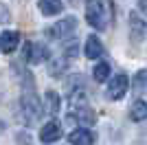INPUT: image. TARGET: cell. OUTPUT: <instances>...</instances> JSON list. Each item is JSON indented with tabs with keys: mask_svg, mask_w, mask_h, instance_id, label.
<instances>
[{
	"mask_svg": "<svg viewBox=\"0 0 147 145\" xmlns=\"http://www.w3.org/2000/svg\"><path fill=\"white\" fill-rule=\"evenodd\" d=\"M22 108H24L26 115H31L29 119H37V117L42 115V106H40V101H37V97L33 92L22 97Z\"/></svg>",
	"mask_w": 147,
	"mask_h": 145,
	"instance_id": "5b68a950",
	"label": "cell"
},
{
	"mask_svg": "<svg viewBox=\"0 0 147 145\" xmlns=\"http://www.w3.org/2000/svg\"><path fill=\"white\" fill-rule=\"evenodd\" d=\"M44 103H46V110H49L51 115H57V112H59V95H57L55 90H49V92H46Z\"/></svg>",
	"mask_w": 147,
	"mask_h": 145,
	"instance_id": "4fadbf2b",
	"label": "cell"
},
{
	"mask_svg": "<svg viewBox=\"0 0 147 145\" xmlns=\"http://www.w3.org/2000/svg\"><path fill=\"white\" fill-rule=\"evenodd\" d=\"M92 75H94V81H99V84L105 81V79L110 77V64H108V62H99L97 66H94V72H92Z\"/></svg>",
	"mask_w": 147,
	"mask_h": 145,
	"instance_id": "5bb4252c",
	"label": "cell"
},
{
	"mask_svg": "<svg viewBox=\"0 0 147 145\" xmlns=\"http://www.w3.org/2000/svg\"><path fill=\"white\" fill-rule=\"evenodd\" d=\"M68 141H70V145H92L94 143V134L90 130H86V127H81V130L70 132Z\"/></svg>",
	"mask_w": 147,
	"mask_h": 145,
	"instance_id": "8992f818",
	"label": "cell"
},
{
	"mask_svg": "<svg viewBox=\"0 0 147 145\" xmlns=\"http://www.w3.org/2000/svg\"><path fill=\"white\" fill-rule=\"evenodd\" d=\"M145 81H147V70H138L136 72V79H134V90L141 92L143 86H145Z\"/></svg>",
	"mask_w": 147,
	"mask_h": 145,
	"instance_id": "9a60e30c",
	"label": "cell"
},
{
	"mask_svg": "<svg viewBox=\"0 0 147 145\" xmlns=\"http://www.w3.org/2000/svg\"><path fill=\"white\" fill-rule=\"evenodd\" d=\"M37 7L44 16H57L64 11V2L61 0H37Z\"/></svg>",
	"mask_w": 147,
	"mask_h": 145,
	"instance_id": "30bf717a",
	"label": "cell"
},
{
	"mask_svg": "<svg viewBox=\"0 0 147 145\" xmlns=\"http://www.w3.org/2000/svg\"><path fill=\"white\" fill-rule=\"evenodd\" d=\"M20 44V33L18 31H5L0 35V51L5 55H11Z\"/></svg>",
	"mask_w": 147,
	"mask_h": 145,
	"instance_id": "277c9868",
	"label": "cell"
},
{
	"mask_svg": "<svg viewBox=\"0 0 147 145\" xmlns=\"http://www.w3.org/2000/svg\"><path fill=\"white\" fill-rule=\"evenodd\" d=\"M84 53H86L88 60H97V57H101V53H103V46H101V42H99V37H97V35H90V37L86 40Z\"/></svg>",
	"mask_w": 147,
	"mask_h": 145,
	"instance_id": "9c48e42d",
	"label": "cell"
},
{
	"mask_svg": "<svg viewBox=\"0 0 147 145\" xmlns=\"http://www.w3.org/2000/svg\"><path fill=\"white\" fill-rule=\"evenodd\" d=\"M75 26H77V20L70 16V18L66 20H61V22H57L53 29L49 31V35L51 37H59V35H66V33H70V31H75Z\"/></svg>",
	"mask_w": 147,
	"mask_h": 145,
	"instance_id": "ba28073f",
	"label": "cell"
},
{
	"mask_svg": "<svg viewBox=\"0 0 147 145\" xmlns=\"http://www.w3.org/2000/svg\"><path fill=\"white\" fill-rule=\"evenodd\" d=\"M129 26H132V40H143L147 33V24L138 13H129Z\"/></svg>",
	"mask_w": 147,
	"mask_h": 145,
	"instance_id": "52a82bcc",
	"label": "cell"
},
{
	"mask_svg": "<svg viewBox=\"0 0 147 145\" xmlns=\"http://www.w3.org/2000/svg\"><path fill=\"white\" fill-rule=\"evenodd\" d=\"M127 86H129V79H127V75H125V72L114 75V77L110 79V86H108V99H112V101L123 99V97H125V92H127Z\"/></svg>",
	"mask_w": 147,
	"mask_h": 145,
	"instance_id": "7a4b0ae2",
	"label": "cell"
},
{
	"mask_svg": "<svg viewBox=\"0 0 147 145\" xmlns=\"http://www.w3.org/2000/svg\"><path fill=\"white\" fill-rule=\"evenodd\" d=\"M61 134H64L61 123L53 119V121H49V123L40 130V139H42V143H55V141L61 139Z\"/></svg>",
	"mask_w": 147,
	"mask_h": 145,
	"instance_id": "3957f363",
	"label": "cell"
},
{
	"mask_svg": "<svg viewBox=\"0 0 147 145\" xmlns=\"http://www.w3.org/2000/svg\"><path fill=\"white\" fill-rule=\"evenodd\" d=\"M86 22L92 29L103 31L108 26V16H105V5L101 0H86Z\"/></svg>",
	"mask_w": 147,
	"mask_h": 145,
	"instance_id": "6da1fadb",
	"label": "cell"
},
{
	"mask_svg": "<svg viewBox=\"0 0 147 145\" xmlns=\"http://www.w3.org/2000/svg\"><path fill=\"white\" fill-rule=\"evenodd\" d=\"M129 117H132V121H145L147 119V103L143 99L134 101L132 103V110H129Z\"/></svg>",
	"mask_w": 147,
	"mask_h": 145,
	"instance_id": "8fae6325",
	"label": "cell"
},
{
	"mask_svg": "<svg viewBox=\"0 0 147 145\" xmlns=\"http://www.w3.org/2000/svg\"><path fill=\"white\" fill-rule=\"evenodd\" d=\"M75 119L79 121L81 125H92V123L97 121V115H94L90 108H86V106H84V108H77V115H75Z\"/></svg>",
	"mask_w": 147,
	"mask_h": 145,
	"instance_id": "7c38bea8",
	"label": "cell"
}]
</instances>
